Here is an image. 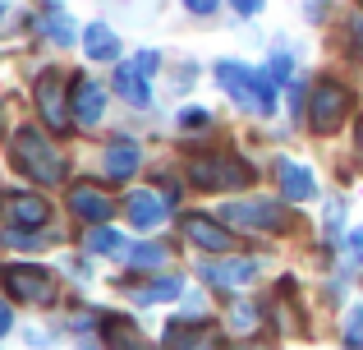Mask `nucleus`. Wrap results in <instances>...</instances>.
I'll return each instance as SVG.
<instances>
[{"label": "nucleus", "mask_w": 363, "mask_h": 350, "mask_svg": "<svg viewBox=\"0 0 363 350\" xmlns=\"http://www.w3.org/2000/svg\"><path fill=\"white\" fill-rule=\"evenodd\" d=\"M216 83L230 92L235 106H244V111H276V92H272V83H267L257 70L240 65V60H221V65H216Z\"/></svg>", "instance_id": "1"}, {"label": "nucleus", "mask_w": 363, "mask_h": 350, "mask_svg": "<svg viewBox=\"0 0 363 350\" xmlns=\"http://www.w3.org/2000/svg\"><path fill=\"white\" fill-rule=\"evenodd\" d=\"M14 162L28 180H42V185H60L65 180V162L55 157V148L37 129H18L14 134Z\"/></svg>", "instance_id": "2"}, {"label": "nucleus", "mask_w": 363, "mask_h": 350, "mask_svg": "<svg viewBox=\"0 0 363 350\" xmlns=\"http://www.w3.org/2000/svg\"><path fill=\"white\" fill-rule=\"evenodd\" d=\"M189 175L203 189H240V185L253 180V171H248L240 157H194V162H189Z\"/></svg>", "instance_id": "3"}, {"label": "nucleus", "mask_w": 363, "mask_h": 350, "mask_svg": "<svg viewBox=\"0 0 363 350\" xmlns=\"http://www.w3.org/2000/svg\"><path fill=\"white\" fill-rule=\"evenodd\" d=\"M0 281H5V290L14 300H23V305H51L55 300V281L46 277L42 268H28V263H9V268L0 272Z\"/></svg>", "instance_id": "4"}, {"label": "nucleus", "mask_w": 363, "mask_h": 350, "mask_svg": "<svg viewBox=\"0 0 363 350\" xmlns=\"http://www.w3.org/2000/svg\"><path fill=\"white\" fill-rule=\"evenodd\" d=\"M350 116V92L340 83H318L313 88V102H308V125L318 134H336L340 120Z\"/></svg>", "instance_id": "5"}, {"label": "nucleus", "mask_w": 363, "mask_h": 350, "mask_svg": "<svg viewBox=\"0 0 363 350\" xmlns=\"http://www.w3.org/2000/svg\"><path fill=\"white\" fill-rule=\"evenodd\" d=\"M221 222L244 226V231H281L285 212H281V203H272V198H248V203H225Z\"/></svg>", "instance_id": "6"}, {"label": "nucleus", "mask_w": 363, "mask_h": 350, "mask_svg": "<svg viewBox=\"0 0 363 350\" xmlns=\"http://www.w3.org/2000/svg\"><path fill=\"white\" fill-rule=\"evenodd\" d=\"M37 106H42V116H46L51 129H69L74 125V116L65 111V79L60 74H42V79H37Z\"/></svg>", "instance_id": "7"}, {"label": "nucleus", "mask_w": 363, "mask_h": 350, "mask_svg": "<svg viewBox=\"0 0 363 350\" xmlns=\"http://www.w3.org/2000/svg\"><path fill=\"white\" fill-rule=\"evenodd\" d=\"M0 217L14 226H42L51 217V203L37 194H0Z\"/></svg>", "instance_id": "8"}, {"label": "nucleus", "mask_w": 363, "mask_h": 350, "mask_svg": "<svg viewBox=\"0 0 363 350\" xmlns=\"http://www.w3.org/2000/svg\"><path fill=\"white\" fill-rule=\"evenodd\" d=\"M184 235L194 244H203V249H212V253H230V231H225L221 222H212V217L189 212L184 217Z\"/></svg>", "instance_id": "9"}, {"label": "nucleus", "mask_w": 363, "mask_h": 350, "mask_svg": "<svg viewBox=\"0 0 363 350\" xmlns=\"http://www.w3.org/2000/svg\"><path fill=\"white\" fill-rule=\"evenodd\" d=\"M101 111H106V88L92 79H79L74 83V116H79V125H97Z\"/></svg>", "instance_id": "10"}, {"label": "nucleus", "mask_w": 363, "mask_h": 350, "mask_svg": "<svg viewBox=\"0 0 363 350\" xmlns=\"http://www.w3.org/2000/svg\"><path fill=\"white\" fill-rule=\"evenodd\" d=\"M129 222L138 226V231H157V226L166 222V198H161V194H147V189L129 194Z\"/></svg>", "instance_id": "11"}, {"label": "nucleus", "mask_w": 363, "mask_h": 350, "mask_svg": "<svg viewBox=\"0 0 363 350\" xmlns=\"http://www.w3.org/2000/svg\"><path fill=\"white\" fill-rule=\"evenodd\" d=\"M116 92H124V97L133 102V106H152V88H147V70H143L138 60L120 65L116 70Z\"/></svg>", "instance_id": "12"}, {"label": "nucleus", "mask_w": 363, "mask_h": 350, "mask_svg": "<svg viewBox=\"0 0 363 350\" xmlns=\"http://www.w3.org/2000/svg\"><path fill=\"white\" fill-rule=\"evenodd\" d=\"M276 175H281V189L285 198H294V203H308L313 194H318V185H313V171L299 162H276Z\"/></svg>", "instance_id": "13"}, {"label": "nucleus", "mask_w": 363, "mask_h": 350, "mask_svg": "<svg viewBox=\"0 0 363 350\" xmlns=\"http://www.w3.org/2000/svg\"><path fill=\"white\" fill-rule=\"evenodd\" d=\"M69 207H74V217H83V222H111V198L106 194H97V189H88V185H79L69 194Z\"/></svg>", "instance_id": "14"}, {"label": "nucleus", "mask_w": 363, "mask_h": 350, "mask_svg": "<svg viewBox=\"0 0 363 350\" xmlns=\"http://www.w3.org/2000/svg\"><path fill=\"white\" fill-rule=\"evenodd\" d=\"M203 277L212 281V286H248V281L257 277V263H253V258H235V263H212V268H203Z\"/></svg>", "instance_id": "15"}, {"label": "nucleus", "mask_w": 363, "mask_h": 350, "mask_svg": "<svg viewBox=\"0 0 363 350\" xmlns=\"http://www.w3.org/2000/svg\"><path fill=\"white\" fill-rule=\"evenodd\" d=\"M42 28H46V37H51L55 46H69L74 37H79V33H74V18L65 14L60 0H46V9H42Z\"/></svg>", "instance_id": "16"}, {"label": "nucleus", "mask_w": 363, "mask_h": 350, "mask_svg": "<svg viewBox=\"0 0 363 350\" xmlns=\"http://www.w3.org/2000/svg\"><path fill=\"white\" fill-rule=\"evenodd\" d=\"M83 51H88L92 60H116L120 55V37L111 33L106 23H92L88 33H83Z\"/></svg>", "instance_id": "17"}, {"label": "nucleus", "mask_w": 363, "mask_h": 350, "mask_svg": "<svg viewBox=\"0 0 363 350\" xmlns=\"http://www.w3.org/2000/svg\"><path fill=\"white\" fill-rule=\"evenodd\" d=\"M138 162H143L138 143H116V148L106 153V175H111V180H129L133 171H138Z\"/></svg>", "instance_id": "18"}, {"label": "nucleus", "mask_w": 363, "mask_h": 350, "mask_svg": "<svg viewBox=\"0 0 363 350\" xmlns=\"http://www.w3.org/2000/svg\"><path fill=\"white\" fill-rule=\"evenodd\" d=\"M184 290V277H161V281H147L143 290H133L138 305H157V300H175Z\"/></svg>", "instance_id": "19"}, {"label": "nucleus", "mask_w": 363, "mask_h": 350, "mask_svg": "<svg viewBox=\"0 0 363 350\" xmlns=\"http://www.w3.org/2000/svg\"><path fill=\"white\" fill-rule=\"evenodd\" d=\"M88 253H124V235L111 231L106 222H97L92 235H88Z\"/></svg>", "instance_id": "20"}, {"label": "nucleus", "mask_w": 363, "mask_h": 350, "mask_svg": "<svg viewBox=\"0 0 363 350\" xmlns=\"http://www.w3.org/2000/svg\"><path fill=\"white\" fill-rule=\"evenodd\" d=\"M129 263L133 268H161V263H166V249H161V244H138V249H129Z\"/></svg>", "instance_id": "21"}, {"label": "nucleus", "mask_w": 363, "mask_h": 350, "mask_svg": "<svg viewBox=\"0 0 363 350\" xmlns=\"http://www.w3.org/2000/svg\"><path fill=\"white\" fill-rule=\"evenodd\" d=\"M345 346H363V305L350 309V318H345Z\"/></svg>", "instance_id": "22"}, {"label": "nucleus", "mask_w": 363, "mask_h": 350, "mask_svg": "<svg viewBox=\"0 0 363 350\" xmlns=\"http://www.w3.org/2000/svg\"><path fill=\"white\" fill-rule=\"evenodd\" d=\"M345 258H350V268H363V231L350 235V244H345Z\"/></svg>", "instance_id": "23"}, {"label": "nucleus", "mask_w": 363, "mask_h": 350, "mask_svg": "<svg viewBox=\"0 0 363 350\" xmlns=\"http://www.w3.org/2000/svg\"><path fill=\"white\" fill-rule=\"evenodd\" d=\"M340 226H345V207H340V203H331V207H327V235H331V240L340 235Z\"/></svg>", "instance_id": "24"}, {"label": "nucleus", "mask_w": 363, "mask_h": 350, "mask_svg": "<svg viewBox=\"0 0 363 350\" xmlns=\"http://www.w3.org/2000/svg\"><path fill=\"white\" fill-rule=\"evenodd\" d=\"M216 5H221V0H184V9H194V14H212Z\"/></svg>", "instance_id": "25"}, {"label": "nucleus", "mask_w": 363, "mask_h": 350, "mask_svg": "<svg viewBox=\"0 0 363 350\" xmlns=\"http://www.w3.org/2000/svg\"><path fill=\"white\" fill-rule=\"evenodd\" d=\"M235 9H240V14H257V9H262V0H230Z\"/></svg>", "instance_id": "26"}, {"label": "nucleus", "mask_w": 363, "mask_h": 350, "mask_svg": "<svg viewBox=\"0 0 363 350\" xmlns=\"http://www.w3.org/2000/svg\"><path fill=\"white\" fill-rule=\"evenodd\" d=\"M179 125H207V116H203V111H184V116H179Z\"/></svg>", "instance_id": "27"}, {"label": "nucleus", "mask_w": 363, "mask_h": 350, "mask_svg": "<svg viewBox=\"0 0 363 350\" xmlns=\"http://www.w3.org/2000/svg\"><path fill=\"white\" fill-rule=\"evenodd\" d=\"M9 327H14V314H9V305H0V337H5Z\"/></svg>", "instance_id": "28"}, {"label": "nucleus", "mask_w": 363, "mask_h": 350, "mask_svg": "<svg viewBox=\"0 0 363 350\" xmlns=\"http://www.w3.org/2000/svg\"><path fill=\"white\" fill-rule=\"evenodd\" d=\"M272 70H276V79H290V60H285V55H276Z\"/></svg>", "instance_id": "29"}, {"label": "nucleus", "mask_w": 363, "mask_h": 350, "mask_svg": "<svg viewBox=\"0 0 363 350\" xmlns=\"http://www.w3.org/2000/svg\"><path fill=\"white\" fill-rule=\"evenodd\" d=\"M350 28H354V37L363 42V14H354V18H350Z\"/></svg>", "instance_id": "30"}, {"label": "nucleus", "mask_w": 363, "mask_h": 350, "mask_svg": "<svg viewBox=\"0 0 363 350\" xmlns=\"http://www.w3.org/2000/svg\"><path fill=\"white\" fill-rule=\"evenodd\" d=\"M359 153H363V120H359Z\"/></svg>", "instance_id": "31"}, {"label": "nucleus", "mask_w": 363, "mask_h": 350, "mask_svg": "<svg viewBox=\"0 0 363 350\" xmlns=\"http://www.w3.org/2000/svg\"><path fill=\"white\" fill-rule=\"evenodd\" d=\"M0 23H5V0H0Z\"/></svg>", "instance_id": "32"}]
</instances>
